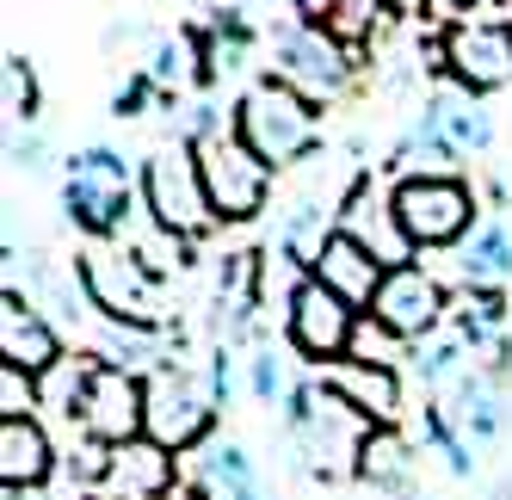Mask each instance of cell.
Segmentation results:
<instances>
[{"instance_id":"7402d4cb","label":"cell","mask_w":512,"mask_h":500,"mask_svg":"<svg viewBox=\"0 0 512 500\" xmlns=\"http://www.w3.org/2000/svg\"><path fill=\"white\" fill-rule=\"evenodd\" d=\"M383 260L371 254V247H358L352 235H334L327 241V254H321V266L309 272V278H321L334 297H346L358 315H371V303H377V291H383Z\"/></svg>"},{"instance_id":"ac0fdd59","label":"cell","mask_w":512,"mask_h":500,"mask_svg":"<svg viewBox=\"0 0 512 500\" xmlns=\"http://www.w3.org/2000/svg\"><path fill=\"white\" fill-rule=\"evenodd\" d=\"M438 408H445V420L457 426V433H463L469 445L500 439V433H506V420H512L506 389H500L494 377H482V371H463V377L445 389V396H438Z\"/></svg>"},{"instance_id":"f1b7e54d","label":"cell","mask_w":512,"mask_h":500,"mask_svg":"<svg viewBox=\"0 0 512 500\" xmlns=\"http://www.w3.org/2000/svg\"><path fill=\"white\" fill-rule=\"evenodd\" d=\"M0 105H7V130H31L44 112V87L25 50H7V62H0Z\"/></svg>"},{"instance_id":"2e32d148","label":"cell","mask_w":512,"mask_h":500,"mask_svg":"<svg viewBox=\"0 0 512 500\" xmlns=\"http://www.w3.org/2000/svg\"><path fill=\"white\" fill-rule=\"evenodd\" d=\"M68 359L62 352V328L44 315V309H31L25 297H0V365H19L31 377H44Z\"/></svg>"},{"instance_id":"9a60e30c","label":"cell","mask_w":512,"mask_h":500,"mask_svg":"<svg viewBox=\"0 0 512 500\" xmlns=\"http://www.w3.org/2000/svg\"><path fill=\"white\" fill-rule=\"evenodd\" d=\"M340 235H352L358 247H371L383 266H408V260H420L414 241L401 235L395 198H389L377 180H352V192L340 198Z\"/></svg>"},{"instance_id":"f35d334b","label":"cell","mask_w":512,"mask_h":500,"mask_svg":"<svg viewBox=\"0 0 512 500\" xmlns=\"http://www.w3.org/2000/svg\"><path fill=\"white\" fill-rule=\"evenodd\" d=\"M278 7H290V13H297L303 25H321V19H327V7H334V0H278Z\"/></svg>"},{"instance_id":"4dcf8cb0","label":"cell","mask_w":512,"mask_h":500,"mask_svg":"<svg viewBox=\"0 0 512 500\" xmlns=\"http://www.w3.org/2000/svg\"><path fill=\"white\" fill-rule=\"evenodd\" d=\"M346 359H358V365H383V371H401L414 359V346L401 340L395 328H383L377 315H358V334H352V352Z\"/></svg>"},{"instance_id":"5bb4252c","label":"cell","mask_w":512,"mask_h":500,"mask_svg":"<svg viewBox=\"0 0 512 500\" xmlns=\"http://www.w3.org/2000/svg\"><path fill=\"white\" fill-rule=\"evenodd\" d=\"M142 414H149V383L124 365H99L87 377V402H81V433L99 445H130L142 439Z\"/></svg>"},{"instance_id":"d6986e66","label":"cell","mask_w":512,"mask_h":500,"mask_svg":"<svg viewBox=\"0 0 512 500\" xmlns=\"http://www.w3.org/2000/svg\"><path fill=\"white\" fill-rule=\"evenodd\" d=\"M321 383L334 389L340 402H352L371 426H401V371L340 359V365H321Z\"/></svg>"},{"instance_id":"6da1fadb","label":"cell","mask_w":512,"mask_h":500,"mask_svg":"<svg viewBox=\"0 0 512 500\" xmlns=\"http://www.w3.org/2000/svg\"><path fill=\"white\" fill-rule=\"evenodd\" d=\"M62 210H68V223L87 229L93 241H118L142 217V180L130 173V161L118 149H99V142H93V149L68 155Z\"/></svg>"},{"instance_id":"5b68a950","label":"cell","mask_w":512,"mask_h":500,"mask_svg":"<svg viewBox=\"0 0 512 500\" xmlns=\"http://www.w3.org/2000/svg\"><path fill=\"white\" fill-rule=\"evenodd\" d=\"M149 414H142V439H155L161 451H198V445H210V426H216V389H210V377H198L192 365H155L149 377Z\"/></svg>"},{"instance_id":"277c9868","label":"cell","mask_w":512,"mask_h":500,"mask_svg":"<svg viewBox=\"0 0 512 500\" xmlns=\"http://www.w3.org/2000/svg\"><path fill=\"white\" fill-rule=\"evenodd\" d=\"M75 266H81V284H87L99 321H124V328H167L161 272L142 266L124 241H87Z\"/></svg>"},{"instance_id":"8fae6325","label":"cell","mask_w":512,"mask_h":500,"mask_svg":"<svg viewBox=\"0 0 512 500\" xmlns=\"http://www.w3.org/2000/svg\"><path fill=\"white\" fill-rule=\"evenodd\" d=\"M7 297H25L31 309H44L56 328L75 334L81 321L93 315V297H87V284H81V266H62L50 254H38V247H19L7 241Z\"/></svg>"},{"instance_id":"60d3db41","label":"cell","mask_w":512,"mask_h":500,"mask_svg":"<svg viewBox=\"0 0 512 500\" xmlns=\"http://www.w3.org/2000/svg\"><path fill=\"white\" fill-rule=\"evenodd\" d=\"M167 500H210V494H204V488H198V482H192V476H179V482H173V494H167Z\"/></svg>"},{"instance_id":"8d00e7d4","label":"cell","mask_w":512,"mask_h":500,"mask_svg":"<svg viewBox=\"0 0 512 500\" xmlns=\"http://www.w3.org/2000/svg\"><path fill=\"white\" fill-rule=\"evenodd\" d=\"M7 167L38 173V167H44V136H38V130H7Z\"/></svg>"},{"instance_id":"7bdbcfd3","label":"cell","mask_w":512,"mask_h":500,"mask_svg":"<svg viewBox=\"0 0 512 500\" xmlns=\"http://www.w3.org/2000/svg\"><path fill=\"white\" fill-rule=\"evenodd\" d=\"M494 500H512V494H494Z\"/></svg>"},{"instance_id":"e575fe53","label":"cell","mask_w":512,"mask_h":500,"mask_svg":"<svg viewBox=\"0 0 512 500\" xmlns=\"http://www.w3.org/2000/svg\"><path fill=\"white\" fill-rule=\"evenodd\" d=\"M377 13H383L377 0H334V7H327V19H321V25L334 31V38H340L346 50H352V44H364V38H371Z\"/></svg>"},{"instance_id":"1f68e13d","label":"cell","mask_w":512,"mask_h":500,"mask_svg":"<svg viewBox=\"0 0 512 500\" xmlns=\"http://www.w3.org/2000/svg\"><path fill=\"white\" fill-rule=\"evenodd\" d=\"M247 396L253 402H266V408H290V396H297V383H290V359L278 346H253V359H247Z\"/></svg>"},{"instance_id":"3957f363","label":"cell","mask_w":512,"mask_h":500,"mask_svg":"<svg viewBox=\"0 0 512 500\" xmlns=\"http://www.w3.org/2000/svg\"><path fill=\"white\" fill-rule=\"evenodd\" d=\"M235 130L253 155H260L272 173L278 167H297L315 155V142H321V118H315V105L297 93V87H284L278 75H260L241 105H235Z\"/></svg>"},{"instance_id":"ffe728a7","label":"cell","mask_w":512,"mask_h":500,"mask_svg":"<svg viewBox=\"0 0 512 500\" xmlns=\"http://www.w3.org/2000/svg\"><path fill=\"white\" fill-rule=\"evenodd\" d=\"M420 124L438 130L457 155H482L488 142H494V118H488L482 93H469V87H457V81H445V87L426 93V118H420Z\"/></svg>"},{"instance_id":"d590c367","label":"cell","mask_w":512,"mask_h":500,"mask_svg":"<svg viewBox=\"0 0 512 500\" xmlns=\"http://www.w3.org/2000/svg\"><path fill=\"white\" fill-rule=\"evenodd\" d=\"M506 7V0H432V7H426V19H438V25H475V19H482V13H500Z\"/></svg>"},{"instance_id":"30bf717a","label":"cell","mask_w":512,"mask_h":500,"mask_svg":"<svg viewBox=\"0 0 512 500\" xmlns=\"http://www.w3.org/2000/svg\"><path fill=\"white\" fill-rule=\"evenodd\" d=\"M284 334L303 359L321 371V365H340L352 352V334H358V309L346 297H334L321 278H303L297 297L284 303Z\"/></svg>"},{"instance_id":"7a4b0ae2","label":"cell","mask_w":512,"mask_h":500,"mask_svg":"<svg viewBox=\"0 0 512 500\" xmlns=\"http://www.w3.org/2000/svg\"><path fill=\"white\" fill-rule=\"evenodd\" d=\"M284 414H290V439H297V457H303L309 476H321V482L358 476L371 420H364L352 402H340L321 377H309V383H297V396H290Z\"/></svg>"},{"instance_id":"ba28073f","label":"cell","mask_w":512,"mask_h":500,"mask_svg":"<svg viewBox=\"0 0 512 500\" xmlns=\"http://www.w3.org/2000/svg\"><path fill=\"white\" fill-rule=\"evenodd\" d=\"M192 149H198V173H204L216 223H253V217H260L266 198H272V167L241 142V130L229 124V130L192 142Z\"/></svg>"},{"instance_id":"b9f144b4","label":"cell","mask_w":512,"mask_h":500,"mask_svg":"<svg viewBox=\"0 0 512 500\" xmlns=\"http://www.w3.org/2000/svg\"><path fill=\"white\" fill-rule=\"evenodd\" d=\"M0 500H44V488H0Z\"/></svg>"},{"instance_id":"603a6c76","label":"cell","mask_w":512,"mask_h":500,"mask_svg":"<svg viewBox=\"0 0 512 500\" xmlns=\"http://www.w3.org/2000/svg\"><path fill=\"white\" fill-rule=\"evenodd\" d=\"M56 476V439L44 420H0V488H44Z\"/></svg>"},{"instance_id":"52a82bcc","label":"cell","mask_w":512,"mask_h":500,"mask_svg":"<svg viewBox=\"0 0 512 500\" xmlns=\"http://www.w3.org/2000/svg\"><path fill=\"white\" fill-rule=\"evenodd\" d=\"M395 217L401 235L414 241V254H438V247H463L482 229V198L469 180H395Z\"/></svg>"},{"instance_id":"d6a6232c","label":"cell","mask_w":512,"mask_h":500,"mask_svg":"<svg viewBox=\"0 0 512 500\" xmlns=\"http://www.w3.org/2000/svg\"><path fill=\"white\" fill-rule=\"evenodd\" d=\"M463 352H469V346H463L457 334H451V340H438V334H432V340L414 346V359H408V365H414V377H420L426 389H438V396H445V389L469 371V365H463Z\"/></svg>"},{"instance_id":"f546056e","label":"cell","mask_w":512,"mask_h":500,"mask_svg":"<svg viewBox=\"0 0 512 500\" xmlns=\"http://www.w3.org/2000/svg\"><path fill=\"white\" fill-rule=\"evenodd\" d=\"M247 56H253V25H247L241 13H223V19L204 31V81H229V75H241Z\"/></svg>"},{"instance_id":"ab89813d","label":"cell","mask_w":512,"mask_h":500,"mask_svg":"<svg viewBox=\"0 0 512 500\" xmlns=\"http://www.w3.org/2000/svg\"><path fill=\"white\" fill-rule=\"evenodd\" d=\"M377 7H383L389 19H426V7H432V0H377Z\"/></svg>"},{"instance_id":"9c48e42d","label":"cell","mask_w":512,"mask_h":500,"mask_svg":"<svg viewBox=\"0 0 512 500\" xmlns=\"http://www.w3.org/2000/svg\"><path fill=\"white\" fill-rule=\"evenodd\" d=\"M266 50H272V75H278L284 87H297L309 105L340 99V93L352 87V50H346L327 25L290 19V25H278L272 38H266Z\"/></svg>"},{"instance_id":"4fadbf2b","label":"cell","mask_w":512,"mask_h":500,"mask_svg":"<svg viewBox=\"0 0 512 500\" xmlns=\"http://www.w3.org/2000/svg\"><path fill=\"white\" fill-rule=\"evenodd\" d=\"M371 315L383 321V328H395L408 346L432 340L438 328H445V315H451V297H445V284H438L432 266H389L383 272V291L371 303Z\"/></svg>"},{"instance_id":"74e56055","label":"cell","mask_w":512,"mask_h":500,"mask_svg":"<svg viewBox=\"0 0 512 500\" xmlns=\"http://www.w3.org/2000/svg\"><path fill=\"white\" fill-rule=\"evenodd\" d=\"M149 93H161V87H155L149 75H130V81L112 93V112H118V118H142V105H149Z\"/></svg>"},{"instance_id":"484cf974","label":"cell","mask_w":512,"mask_h":500,"mask_svg":"<svg viewBox=\"0 0 512 500\" xmlns=\"http://www.w3.org/2000/svg\"><path fill=\"white\" fill-rule=\"evenodd\" d=\"M414 433H401V426H371V439H364V457H358V482H371L383 494H408L414 482Z\"/></svg>"},{"instance_id":"44dd1931","label":"cell","mask_w":512,"mask_h":500,"mask_svg":"<svg viewBox=\"0 0 512 500\" xmlns=\"http://www.w3.org/2000/svg\"><path fill=\"white\" fill-rule=\"evenodd\" d=\"M192 482H198L210 500H272V488H266V476H260V463H253L247 445H235V439H210V445H198V457H192Z\"/></svg>"},{"instance_id":"8992f818","label":"cell","mask_w":512,"mask_h":500,"mask_svg":"<svg viewBox=\"0 0 512 500\" xmlns=\"http://www.w3.org/2000/svg\"><path fill=\"white\" fill-rule=\"evenodd\" d=\"M142 210L179 241H204L216 229V210H210L192 142H167V149H155L142 161Z\"/></svg>"},{"instance_id":"cb8c5ba5","label":"cell","mask_w":512,"mask_h":500,"mask_svg":"<svg viewBox=\"0 0 512 500\" xmlns=\"http://www.w3.org/2000/svg\"><path fill=\"white\" fill-rule=\"evenodd\" d=\"M334 235H340V210L327 204V198H315V192H303L297 204L284 210V223H278V254H284L290 266L315 272Z\"/></svg>"},{"instance_id":"e0dca14e","label":"cell","mask_w":512,"mask_h":500,"mask_svg":"<svg viewBox=\"0 0 512 500\" xmlns=\"http://www.w3.org/2000/svg\"><path fill=\"white\" fill-rule=\"evenodd\" d=\"M173 451H161L155 439H130V445H112L105 457V482L93 500H167L173 494Z\"/></svg>"},{"instance_id":"83f0119b","label":"cell","mask_w":512,"mask_h":500,"mask_svg":"<svg viewBox=\"0 0 512 500\" xmlns=\"http://www.w3.org/2000/svg\"><path fill=\"white\" fill-rule=\"evenodd\" d=\"M389 167H395V180H463V155L438 130H426V124L401 142Z\"/></svg>"},{"instance_id":"7c38bea8","label":"cell","mask_w":512,"mask_h":500,"mask_svg":"<svg viewBox=\"0 0 512 500\" xmlns=\"http://www.w3.org/2000/svg\"><path fill=\"white\" fill-rule=\"evenodd\" d=\"M438 62H445V75L469 93H506L512 87V25L506 19L451 25L445 38H438Z\"/></svg>"},{"instance_id":"836d02e7","label":"cell","mask_w":512,"mask_h":500,"mask_svg":"<svg viewBox=\"0 0 512 500\" xmlns=\"http://www.w3.org/2000/svg\"><path fill=\"white\" fill-rule=\"evenodd\" d=\"M38 408H44V383L19 365H0V420H38Z\"/></svg>"},{"instance_id":"4316f807","label":"cell","mask_w":512,"mask_h":500,"mask_svg":"<svg viewBox=\"0 0 512 500\" xmlns=\"http://www.w3.org/2000/svg\"><path fill=\"white\" fill-rule=\"evenodd\" d=\"M161 93H186L192 81H204V31H173V38H155L149 68H142Z\"/></svg>"},{"instance_id":"d4e9b609","label":"cell","mask_w":512,"mask_h":500,"mask_svg":"<svg viewBox=\"0 0 512 500\" xmlns=\"http://www.w3.org/2000/svg\"><path fill=\"white\" fill-rule=\"evenodd\" d=\"M457 278H463V291H506L512 284V223L506 217H482V229L457 247Z\"/></svg>"}]
</instances>
